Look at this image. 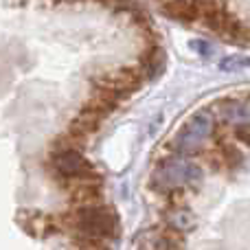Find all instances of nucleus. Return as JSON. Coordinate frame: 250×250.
I'll return each mask as SVG.
<instances>
[{
	"label": "nucleus",
	"instance_id": "nucleus-2",
	"mask_svg": "<svg viewBox=\"0 0 250 250\" xmlns=\"http://www.w3.org/2000/svg\"><path fill=\"white\" fill-rule=\"evenodd\" d=\"M204 180V171L198 160L178 154L160 156L158 165L151 171V187L160 193H171L176 189H195Z\"/></svg>",
	"mask_w": 250,
	"mask_h": 250
},
{
	"label": "nucleus",
	"instance_id": "nucleus-8",
	"mask_svg": "<svg viewBox=\"0 0 250 250\" xmlns=\"http://www.w3.org/2000/svg\"><path fill=\"white\" fill-rule=\"evenodd\" d=\"M250 66V57L248 55H229L220 62V68L226 70V73H233V70H239V68H246Z\"/></svg>",
	"mask_w": 250,
	"mask_h": 250
},
{
	"label": "nucleus",
	"instance_id": "nucleus-5",
	"mask_svg": "<svg viewBox=\"0 0 250 250\" xmlns=\"http://www.w3.org/2000/svg\"><path fill=\"white\" fill-rule=\"evenodd\" d=\"M215 114L217 121H222V125H242L250 121V104H246L244 99H224L217 101V105L211 110Z\"/></svg>",
	"mask_w": 250,
	"mask_h": 250
},
{
	"label": "nucleus",
	"instance_id": "nucleus-9",
	"mask_svg": "<svg viewBox=\"0 0 250 250\" xmlns=\"http://www.w3.org/2000/svg\"><path fill=\"white\" fill-rule=\"evenodd\" d=\"M233 136H235V143H244V145H250V121L248 123H242L237 127H233Z\"/></svg>",
	"mask_w": 250,
	"mask_h": 250
},
{
	"label": "nucleus",
	"instance_id": "nucleus-1",
	"mask_svg": "<svg viewBox=\"0 0 250 250\" xmlns=\"http://www.w3.org/2000/svg\"><path fill=\"white\" fill-rule=\"evenodd\" d=\"M62 230H68L73 237H97L110 239L117 235L119 217L105 204L99 207H73L60 217Z\"/></svg>",
	"mask_w": 250,
	"mask_h": 250
},
{
	"label": "nucleus",
	"instance_id": "nucleus-3",
	"mask_svg": "<svg viewBox=\"0 0 250 250\" xmlns=\"http://www.w3.org/2000/svg\"><path fill=\"white\" fill-rule=\"evenodd\" d=\"M51 167L57 178L66 180L70 187L77 182L101 180L99 171L90 165V160L83 158L82 151L75 147H57L51 154Z\"/></svg>",
	"mask_w": 250,
	"mask_h": 250
},
{
	"label": "nucleus",
	"instance_id": "nucleus-4",
	"mask_svg": "<svg viewBox=\"0 0 250 250\" xmlns=\"http://www.w3.org/2000/svg\"><path fill=\"white\" fill-rule=\"evenodd\" d=\"M160 229L185 237L189 230L195 229V215L189 211V207H163L160 208Z\"/></svg>",
	"mask_w": 250,
	"mask_h": 250
},
{
	"label": "nucleus",
	"instance_id": "nucleus-7",
	"mask_svg": "<svg viewBox=\"0 0 250 250\" xmlns=\"http://www.w3.org/2000/svg\"><path fill=\"white\" fill-rule=\"evenodd\" d=\"M143 73H145V79H156L160 73L165 70V53L160 46L149 48L145 57H143V64H141Z\"/></svg>",
	"mask_w": 250,
	"mask_h": 250
},
{
	"label": "nucleus",
	"instance_id": "nucleus-6",
	"mask_svg": "<svg viewBox=\"0 0 250 250\" xmlns=\"http://www.w3.org/2000/svg\"><path fill=\"white\" fill-rule=\"evenodd\" d=\"M143 250H185V237L171 233V230L158 229L156 233H151Z\"/></svg>",
	"mask_w": 250,
	"mask_h": 250
},
{
	"label": "nucleus",
	"instance_id": "nucleus-10",
	"mask_svg": "<svg viewBox=\"0 0 250 250\" xmlns=\"http://www.w3.org/2000/svg\"><path fill=\"white\" fill-rule=\"evenodd\" d=\"M189 46H191V48H195V51H198L200 55H208V53H211V48H208V44L204 42V40H191Z\"/></svg>",
	"mask_w": 250,
	"mask_h": 250
}]
</instances>
